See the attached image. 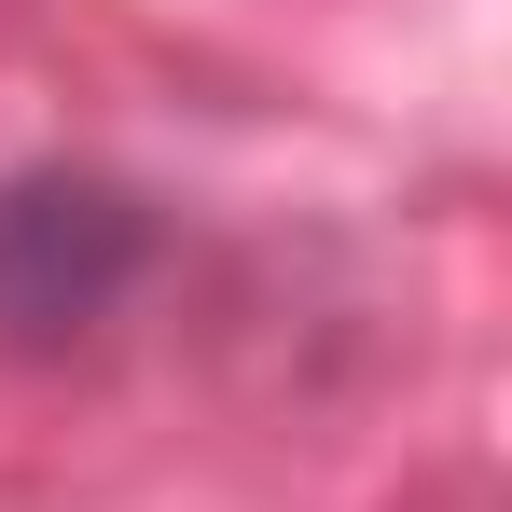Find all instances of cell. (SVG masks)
I'll list each match as a JSON object with an SVG mask.
<instances>
[{"label":"cell","mask_w":512,"mask_h":512,"mask_svg":"<svg viewBox=\"0 0 512 512\" xmlns=\"http://www.w3.org/2000/svg\"><path fill=\"white\" fill-rule=\"evenodd\" d=\"M167 263V208L111 167H14L0 180V346L14 360H70L97 346L139 277Z\"/></svg>","instance_id":"1"}]
</instances>
